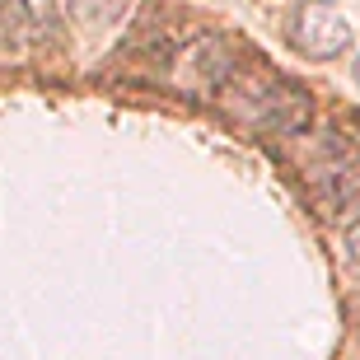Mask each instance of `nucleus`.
I'll return each instance as SVG.
<instances>
[{
	"label": "nucleus",
	"instance_id": "obj_3",
	"mask_svg": "<svg viewBox=\"0 0 360 360\" xmlns=\"http://www.w3.org/2000/svg\"><path fill=\"white\" fill-rule=\"evenodd\" d=\"M234 47H229L220 33H201L197 42H187L183 56L174 61V80L183 94H197V98H215L225 89V80L234 75Z\"/></svg>",
	"mask_w": 360,
	"mask_h": 360
},
{
	"label": "nucleus",
	"instance_id": "obj_1",
	"mask_svg": "<svg viewBox=\"0 0 360 360\" xmlns=\"http://www.w3.org/2000/svg\"><path fill=\"white\" fill-rule=\"evenodd\" d=\"M215 103L225 108L229 122L262 136H304L314 122V94L295 84L290 75L262 66H234L225 89L215 94Z\"/></svg>",
	"mask_w": 360,
	"mask_h": 360
},
{
	"label": "nucleus",
	"instance_id": "obj_4",
	"mask_svg": "<svg viewBox=\"0 0 360 360\" xmlns=\"http://www.w3.org/2000/svg\"><path fill=\"white\" fill-rule=\"evenodd\" d=\"M314 197H319L323 215L333 220H356L360 215V155H347V160H333L328 169L314 174Z\"/></svg>",
	"mask_w": 360,
	"mask_h": 360
},
{
	"label": "nucleus",
	"instance_id": "obj_8",
	"mask_svg": "<svg viewBox=\"0 0 360 360\" xmlns=\"http://www.w3.org/2000/svg\"><path fill=\"white\" fill-rule=\"evenodd\" d=\"M351 80L360 84V52H356V61H351Z\"/></svg>",
	"mask_w": 360,
	"mask_h": 360
},
{
	"label": "nucleus",
	"instance_id": "obj_7",
	"mask_svg": "<svg viewBox=\"0 0 360 360\" xmlns=\"http://www.w3.org/2000/svg\"><path fill=\"white\" fill-rule=\"evenodd\" d=\"M342 253H347L351 271H356V281H360V215L342 225Z\"/></svg>",
	"mask_w": 360,
	"mask_h": 360
},
{
	"label": "nucleus",
	"instance_id": "obj_5",
	"mask_svg": "<svg viewBox=\"0 0 360 360\" xmlns=\"http://www.w3.org/2000/svg\"><path fill=\"white\" fill-rule=\"evenodd\" d=\"M28 24H33V38H61L66 28V0H24Z\"/></svg>",
	"mask_w": 360,
	"mask_h": 360
},
{
	"label": "nucleus",
	"instance_id": "obj_2",
	"mask_svg": "<svg viewBox=\"0 0 360 360\" xmlns=\"http://www.w3.org/2000/svg\"><path fill=\"white\" fill-rule=\"evenodd\" d=\"M351 38H356V24L333 0H300L285 14V42L300 56H309V61H337V56H347Z\"/></svg>",
	"mask_w": 360,
	"mask_h": 360
},
{
	"label": "nucleus",
	"instance_id": "obj_6",
	"mask_svg": "<svg viewBox=\"0 0 360 360\" xmlns=\"http://www.w3.org/2000/svg\"><path fill=\"white\" fill-rule=\"evenodd\" d=\"M33 38V24H28L24 0H0V42L5 47H24Z\"/></svg>",
	"mask_w": 360,
	"mask_h": 360
}]
</instances>
